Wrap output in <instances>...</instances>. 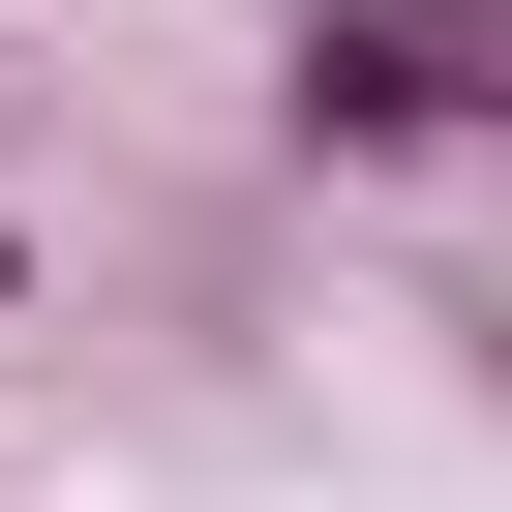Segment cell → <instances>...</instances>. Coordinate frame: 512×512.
I'll return each mask as SVG.
<instances>
[{"mask_svg": "<svg viewBox=\"0 0 512 512\" xmlns=\"http://www.w3.org/2000/svg\"><path fill=\"white\" fill-rule=\"evenodd\" d=\"M0 272H31V241H0Z\"/></svg>", "mask_w": 512, "mask_h": 512, "instance_id": "3957f363", "label": "cell"}, {"mask_svg": "<svg viewBox=\"0 0 512 512\" xmlns=\"http://www.w3.org/2000/svg\"><path fill=\"white\" fill-rule=\"evenodd\" d=\"M272 121L302 151H512V0H302V31H272Z\"/></svg>", "mask_w": 512, "mask_h": 512, "instance_id": "6da1fadb", "label": "cell"}, {"mask_svg": "<svg viewBox=\"0 0 512 512\" xmlns=\"http://www.w3.org/2000/svg\"><path fill=\"white\" fill-rule=\"evenodd\" d=\"M452 332H482V392H512V302H452Z\"/></svg>", "mask_w": 512, "mask_h": 512, "instance_id": "7a4b0ae2", "label": "cell"}]
</instances>
